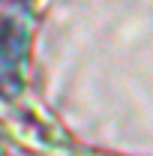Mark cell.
Masks as SVG:
<instances>
[{"label":"cell","mask_w":153,"mask_h":156,"mask_svg":"<svg viewBox=\"0 0 153 156\" xmlns=\"http://www.w3.org/2000/svg\"><path fill=\"white\" fill-rule=\"evenodd\" d=\"M27 39H30V24L21 0H0V93L18 84Z\"/></svg>","instance_id":"1"}]
</instances>
